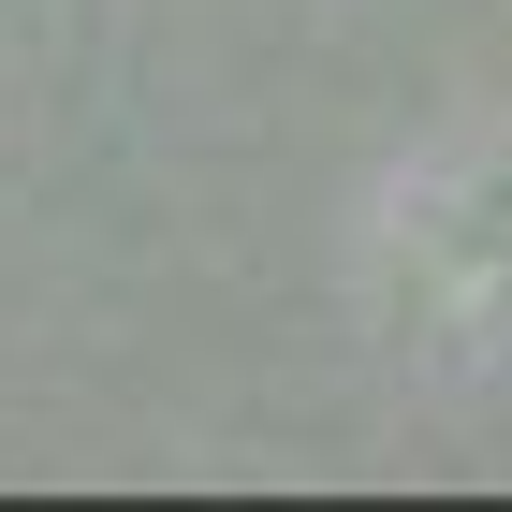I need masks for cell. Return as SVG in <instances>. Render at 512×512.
I'll return each instance as SVG.
<instances>
[]
</instances>
